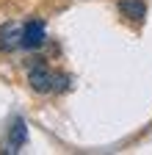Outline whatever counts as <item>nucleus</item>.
Segmentation results:
<instances>
[{"label": "nucleus", "mask_w": 152, "mask_h": 155, "mask_svg": "<svg viewBox=\"0 0 152 155\" xmlns=\"http://www.w3.org/2000/svg\"><path fill=\"white\" fill-rule=\"evenodd\" d=\"M47 42V28L42 19H31L22 25V47L25 50H39Z\"/></svg>", "instance_id": "2"}, {"label": "nucleus", "mask_w": 152, "mask_h": 155, "mask_svg": "<svg viewBox=\"0 0 152 155\" xmlns=\"http://www.w3.org/2000/svg\"><path fill=\"white\" fill-rule=\"evenodd\" d=\"M17 47H22V28L17 25V22L0 25V50H3V53H11Z\"/></svg>", "instance_id": "4"}, {"label": "nucleus", "mask_w": 152, "mask_h": 155, "mask_svg": "<svg viewBox=\"0 0 152 155\" xmlns=\"http://www.w3.org/2000/svg\"><path fill=\"white\" fill-rule=\"evenodd\" d=\"M28 83L36 94H50L53 91V83H55V72L44 64V58H36L28 69Z\"/></svg>", "instance_id": "1"}, {"label": "nucleus", "mask_w": 152, "mask_h": 155, "mask_svg": "<svg viewBox=\"0 0 152 155\" xmlns=\"http://www.w3.org/2000/svg\"><path fill=\"white\" fill-rule=\"evenodd\" d=\"M116 8L130 22H144V17H147V3L144 0H116Z\"/></svg>", "instance_id": "5"}, {"label": "nucleus", "mask_w": 152, "mask_h": 155, "mask_svg": "<svg viewBox=\"0 0 152 155\" xmlns=\"http://www.w3.org/2000/svg\"><path fill=\"white\" fill-rule=\"evenodd\" d=\"M28 144V125L22 116H17L8 127V139H6V152H20Z\"/></svg>", "instance_id": "3"}, {"label": "nucleus", "mask_w": 152, "mask_h": 155, "mask_svg": "<svg viewBox=\"0 0 152 155\" xmlns=\"http://www.w3.org/2000/svg\"><path fill=\"white\" fill-rule=\"evenodd\" d=\"M69 75H64V72H55V83H53V91L55 94H61V91H66L69 89Z\"/></svg>", "instance_id": "6"}]
</instances>
